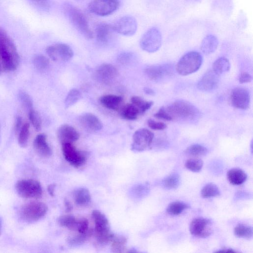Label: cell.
Masks as SVG:
<instances>
[{
	"mask_svg": "<svg viewBox=\"0 0 253 253\" xmlns=\"http://www.w3.org/2000/svg\"><path fill=\"white\" fill-rule=\"evenodd\" d=\"M64 203V206L66 208V211H70L73 208L72 205L71 204V203L67 199H65Z\"/></svg>",
	"mask_w": 253,
	"mask_h": 253,
	"instance_id": "obj_49",
	"label": "cell"
},
{
	"mask_svg": "<svg viewBox=\"0 0 253 253\" xmlns=\"http://www.w3.org/2000/svg\"><path fill=\"white\" fill-rule=\"evenodd\" d=\"M234 233L239 238L250 239L253 237V228L249 225L239 224L234 228Z\"/></svg>",
	"mask_w": 253,
	"mask_h": 253,
	"instance_id": "obj_30",
	"label": "cell"
},
{
	"mask_svg": "<svg viewBox=\"0 0 253 253\" xmlns=\"http://www.w3.org/2000/svg\"><path fill=\"white\" fill-rule=\"evenodd\" d=\"M22 118L20 116H18L16 117L14 124V131L16 134H18L20 129H21L22 126Z\"/></svg>",
	"mask_w": 253,
	"mask_h": 253,
	"instance_id": "obj_48",
	"label": "cell"
},
{
	"mask_svg": "<svg viewBox=\"0 0 253 253\" xmlns=\"http://www.w3.org/2000/svg\"><path fill=\"white\" fill-rule=\"evenodd\" d=\"M81 98L80 91L76 88L71 89L68 93L64 101L65 107L68 108L76 104Z\"/></svg>",
	"mask_w": 253,
	"mask_h": 253,
	"instance_id": "obj_37",
	"label": "cell"
},
{
	"mask_svg": "<svg viewBox=\"0 0 253 253\" xmlns=\"http://www.w3.org/2000/svg\"><path fill=\"white\" fill-rule=\"evenodd\" d=\"M95 223V234L97 241L105 244L111 241L114 235L111 232L109 221L105 215L98 210L92 212Z\"/></svg>",
	"mask_w": 253,
	"mask_h": 253,
	"instance_id": "obj_5",
	"label": "cell"
},
{
	"mask_svg": "<svg viewBox=\"0 0 253 253\" xmlns=\"http://www.w3.org/2000/svg\"><path fill=\"white\" fill-rule=\"evenodd\" d=\"M140 114L139 110L132 103L125 105L122 109V117L127 120H136Z\"/></svg>",
	"mask_w": 253,
	"mask_h": 253,
	"instance_id": "obj_27",
	"label": "cell"
},
{
	"mask_svg": "<svg viewBox=\"0 0 253 253\" xmlns=\"http://www.w3.org/2000/svg\"><path fill=\"white\" fill-rule=\"evenodd\" d=\"M143 90H144V92L148 95H154L155 94V92H154V90L149 87H144L143 89Z\"/></svg>",
	"mask_w": 253,
	"mask_h": 253,
	"instance_id": "obj_51",
	"label": "cell"
},
{
	"mask_svg": "<svg viewBox=\"0 0 253 253\" xmlns=\"http://www.w3.org/2000/svg\"><path fill=\"white\" fill-rule=\"evenodd\" d=\"M148 126L155 130H161L165 129L167 125L162 122H156L152 119H149L147 121Z\"/></svg>",
	"mask_w": 253,
	"mask_h": 253,
	"instance_id": "obj_45",
	"label": "cell"
},
{
	"mask_svg": "<svg viewBox=\"0 0 253 253\" xmlns=\"http://www.w3.org/2000/svg\"><path fill=\"white\" fill-rule=\"evenodd\" d=\"M203 58L196 51H190L185 54L176 65V72L180 75L187 76L199 70L202 65Z\"/></svg>",
	"mask_w": 253,
	"mask_h": 253,
	"instance_id": "obj_4",
	"label": "cell"
},
{
	"mask_svg": "<svg viewBox=\"0 0 253 253\" xmlns=\"http://www.w3.org/2000/svg\"><path fill=\"white\" fill-rule=\"evenodd\" d=\"M2 218L0 216V234L2 230Z\"/></svg>",
	"mask_w": 253,
	"mask_h": 253,
	"instance_id": "obj_53",
	"label": "cell"
},
{
	"mask_svg": "<svg viewBox=\"0 0 253 253\" xmlns=\"http://www.w3.org/2000/svg\"><path fill=\"white\" fill-rule=\"evenodd\" d=\"M203 161L198 158H190L188 159L185 163L186 169L194 172L200 171L203 166Z\"/></svg>",
	"mask_w": 253,
	"mask_h": 253,
	"instance_id": "obj_40",
	"label": "cell"
},
{
	"mask_svg": "<svg viewBox=\"0 0 253 253\" xmlns=\"http://www.w3.org/2000/svg\"><path fill=\"white\" fill-rule=\"evenodd\" d=\"M230 63L225 57H220L216 59L212 65V70L218 75L229 71Z\"/></svg>",
	"mask_w": 253,
	"mask_h": 253,
	"instance_id": "obj_29",
	"label": "cell"
},
{
	"mask_svg": "<svg viewBox=\"0 0 253 253\" xmlns=\"http://www.w3.org/2000/svg\"></svg>",
	"mask_w": 253,
	"mask_h": 253,
	"instance_id": "obj_56",
	"label": "cell"
},
{
	"mask_svg": "<svg viewBox=\"0 0 253 253\" xmlns=\"http://www.w3.org/2000/svg\"><path fill=\"white\" fill-rule=\"evenodd\" d=\"M15 187L17 194L24 198L39 199L42 196V186L36 180L29 179L18 180Z\"/></svg>",
	"mask_w": 253,
	"mask_h": 253,
	"instance_id": "obj_7",
	"label": "cell"
},
{
	"mask_svg": "<svg viewBox=\"0 0 253 253\" xmlns=\"http://www.w3.org/2000/svg\"><path fill=\"white\" fill-rule=\"evenodd\" d=\"M79 121L83 128L89 131H98L103 128V124L101 120L90 113L82 114L79 118Z\"/></svg>",
	"mask_w": 253,
	"mask_h": 253,
	"instance_id": "obj_19",
	"label": "cell"
},
{
	"mask_svg": "<svg viewBox=\"0 0 253 253\" xmlns=\"http://www.w3.org/2000/svg\"><path fill=\"white\" fill-rule=\"evenodd\" d=\"M63 8L65 15L80 34L87 39L93 38L87 19L79 8L69 2L63 4Z\"/></svg>",
	"mask_w": 253,
	"mask_h": 253,
	"instance_id": "obj_2",
	"label": "cell"
},
{
	"mask_svg": "<svg viewBox=\"0 0 253 253\" xmlns=\"http://www.w3.org/2000/svg\"><path fill=\"white\" fill-rule=\"evenodd\" d=\"M218 44L216 37L212 35L205 37L202 41L201 50L205 54L208 55L214 52Z\"/></svg>",
	"mask_w": 253,
	"mask_h": 253,
	"instance_id": "obj_25",
	"label": "cell"
},
{
	"mask_svg": "<svg viewBox=\"0 0 253 253\" xmlns=\"http://www.w3.org/2000/svg\"><path fill=\"white\" fill-rule=\"evenodd\" d=\"M35 67L40 71L46 69L49 65L48 59L43 55H37L33 59Z\"/></svg>",
	"mask_w": 253,
	"mask_h": 253,
	"instance_id": "obj_43",
	"label": "cell"
},
{
	"mask_svg": "<svg viewBox=\"0 0 253 253\" xmlns=\"http://www.w3.org/2000/svg\"><path fill=\"white\" fill-rule=\"evenodd\" d=\"M208 152V150L207 148L200 144L191 145L185 150L186 154L194 157L205 156Z\"/></svg>",
	"mask_w": 253,
	"mask_h": 253,
	"instance_id": "obj_38",
	"label": "cell"
},
{
	"mask_svg": "<svg viewBox=\"0 0 253 253\" xmlns=\"http://www.w3.org/2000/svg\"><path fill=\"white\" fill-rule=\"evenodd\" d=\"M189 208V206L183 202L175 201L170 203L168 205L167 211L170 215H177Z\"/></svg>",
	"mask_w": 253,
	"mask_h": 253,
	"instance_id": "obj_31",
	"label": "cell"
},
{
	"mask_svg": "<svg viewBox=\"0 0 253 253\" xmlns=\"http://www.w3.org/2000/svg\"><path fill=\"white\" fill-rule=\"evenodd\" d=\"M118 0L119 1V0Z\"/></svg>",
	"mask_w": 253,
	"mask_h": 253,
	"instance_id": "obj_57",
	"label": "cell"
},
{
	"mask_svg": "<svg viewBox=\"0 0 253 253\" xmlns=\"http://www.w3.org/2000/svg\"><path fill=\"white\" fill-rule=\"evenodd\" d=\"M227 178L231 184L239 185L246 181L247 175L243 170L240 169L233 168L228 171Z\"/></svg>",
	"mask_w": 253,
	"mask_h": 253,
	"instance_id": "obj_24",
	"label": "cell"
},
{
	"mask_svg": "<svg viewBox=\"0 0 253 253\" xmlns=\"http://www.w3.org/2000/svg\"><path fill=\"white\" fill-rule=\"evenodd\" d=\"M219 76L212 70H208L198 81L197 88L205 92H210L215 89L219 84Z\"/></svg>",
	"mask_w": 253,
	"mask_h": 253,
	"instance_id": "obj_18",
	"label": "cell"
},
{
	"mask_svg": "<svg viewBox=\"0 0 253 253\" xmlns=\"http://www.w3.org/2000/svg\"><path fill=\"white\" fill-rule=\"evenodd\" d=\"M75 203L80 206H85L91 202V195L89 191L85 188L77 189L74 194Z\"/></svg>",
	"mask_w": 253,
	"mask_h": 253,
	"instance_id": "obj_26",
	"label": "cell"
},
{
	"mask_svg": "<svg viewBox=\"0 0 253 253\" xmlns=\"http://www.w3.org/2000/svg\"><path fill=\"white\" fill-rule=\"evenodd\" d=\"M230 100L234 107L240 109H246L250 105V92L245 88L236 87L231 91Z\"/></svg>",
	"mask_w": 253,
	"mask_h": 253,
	"instance_id": "obj_16",
	"label": "cell"
},
{
	"mask_svg": "<svg viewBox=\"0 0 253 253\" xmlns=\"http://www.w3.org/2000/svg\"><path fill=\"white\" fill-rule=\"evenodd\" d=\"M18 97L24 109L28 112L33 109V103L31 96L24 91H20Z\"/></svg>",
	"mask_w": 253,
	"mask_h": 253,
	"instance_id": "obj_41",
	"label": "cell"
},
{
	"mask_svg": "<svg viewBox=\"0 0 253 253\" xmlns=\"http://www.w3.org/2000/svg\"><path fill=\"white\" fill-rule=\"evenodd\" d=\"M154 117L158 119L163 120L165 121H171L172 118L167 111L165 108L161 107L154 115Z\"/></svg>",
	"mask_w": 253,
	"mask_h": 253,
	"instance_id": "obj_46",
	"label": "cell"
},
{
	"mask_svg": "<svg viewBox=\"0 0 253 253\" xmlns=\"http://www.w3.org/2000/svg\"><path fill=\"white\" fill-rule=\"evenodd\" d=\"M62 151L65 160L73 167L79 168L85 164V155L77 150L72 143H62Z\"/></svg>",
	"mask_w": 253,
	"mask_h": 253,
	"instance_id": "obj_12",
	"label": "cell"
},
{
	"mask_svg": "<svg viewBox=\"0 0 253 253\" xmlns=\"http://www.w3.org/2000/svg\"><path fill=\"white\" fill-rule=\"evenodd\" d=\"M55 188V185L54 184H50L48 186L47 190H48L49 194L51 196H54Z\"/></svg>",
	"mask_w": 253,
	"mask_h": 253,
	"instance_id": "obj_50",
	"label": "cell"
},
{
	"mask_svg": "<svg viewBox=\"0 0 253 253\" xmlns=\"http://www.w3.org/2000/svg\"><path fill=\"white\" fill-rule=\"evenodd\" d=\"M218 187L214 183H209L205 185L201 191V195L204 198H209L220 195Z\"/></svg>",
	"mask_w": 253,
	"mask_h": 253,
	"instance_id": "obj_32",
	"label": "cell"
},
{
	"mask_svg": "<svg viewBox=\"0 0 253 253\" xmlns=\"http://www.w3.org/2000/svg\"><path fill=\"white\" fill-rule=\"evenodd\" d=\"M217 252H236L234 250L232 249H223L220 251H217Z\"/></svg>",
	"mask_w": 253,
	"mask_h": 253,
	"instance_id": "obj_52",
	"label": "cell"
},
{
	"mask_svg": "<svg viewBox=\"0 0 253 253\" xmlns=\"http://www.w3.org/2000/svg\"></svg>",
	"mask_w": 253,
	"mask_h": 253,
	"instance_id": "obj_58",
	"label": "cell"
},
{
	"mask_svg": "<svg viewBox=\"0 0 253 253\" xmlns=\"http://www.w3.org/2000/svg\"><path fill=\"white\" fill-rule=\"evenodd\" d=\"M57 137L62 143H71L77 141L80 134L78 131L73 126L67 124L60 126L57 132Z\"/></svg>",
	"mask_w": 253,
	"mask_h": 253,
	"instance_id": "obj_20",
	"label": "cell"
},
{
	"mask_svg": "<svg viewBox=\"0 0 253 253\" xmlns=\"http://www.w3.org/2000/svg\"><path fill=\"white\" fill-rule=\"evenodd\" d=\"M154 135L148 129L142 128L136 130L132 136L131 150L142 152L149 148L152 143Z\"/></svg>",
	"mask_w": 253,
	"mask_h": 253,
	"instance_id": "obj_9",
	"label": "cell"
},
{
	"mask_svg": "<svg viewBox=\"0 0 253 253\" xmlns=\"http://www.w3.org/2000/svg\"><path fill=\"white\" fill-rule=\"evenodd\" d=\"M46 52L49 57L54 61H68L74 55L72 48L64 43H58L47 46Z\"/></svg>",
	"mask_w": 253,
	"mask_h": 253,
	"instance_id": "obj_10",
	"label": "cell"
},
{
	"mask_svg": "<svg viewBox=\"0 0 253 253\" xmlns=\"http://www.w3.org/2000/svg\"><path fill=\"white\" fill-rule=\"evenodd\" d=\"M33 147L36 152L41 157L48 158L52 154V150L47 142L46 135L40 133L36 136L34 142Z\"/></svg>",
	"mask_w": 253,
	"mask_h": 253,
	"instance_id": "obj_21",
	"label": "cell"
},
{
	"mask_svg": "<svg viewBox=\"0 0 253 253\" xmlns=\"http://www.w3.org/2000/svg\"><path fill=\"white\" fill-rule=\"evenodd\" d=\"M252 80V76L247 72H242L239 77V81L241 84L250 83Z\"/></svg>",
	"mask_w": 253,
	"mask_h": 253,
	"instance_id": "obj_47",
	"label": "cell"
},
{
	"mask_svg": "<svg viewBox=\"0 0 253 253\" xmlns=\"http://www.w3.org/2000/svg\"><path fill=\"white\" fill-rule=\"evenodd\" d=\"M112 27L117 33L124 36H130L136 32L137 24L133 17L126 15L120 18Z\"/></svg>",
	"mask_w": 253,
	"mask_h": 253,
	"instance_id": "obj_14",
	"label": "cell"
},
{
	"mask_svg": "<svg viewBox=\"0 0 253 253\" xmlns=\"http://www.w3.org/2000/svg\"><path fill=\"white\" fill-rule=\"evenodd\" d=\"M30 135V125L28 123L24 124L18 133V142L22 148L27 146Z\"/></svg>",
	"mask_w": 253,
	"mask_h": 253,
	"instance_id": "obj_33",
	"label": "cell"
},
{
	"mask_svg": "<svg viewBox=\"0 0 253 253\" xmlns=\"http://www.w3.org/2000/svg\"><path fill=\"white\" fill-rule=\"evenodd\" d=\"M29 119L34 128L39 131L42 127V119L39 113L34 109L28 111Z\"/></svg>",
	"mask_w": 253,
	"mask_h": 253,
	"instance_id": "obj_42",
	"label": "cell"
},
{
	"mask_svg": "<svg viewBox=\"0 0 253 253\" xmlns=\"http://www.w3.org/2000/svg\"><path fill=\"white\" fill-rule=\"evenodd\" d=\"M58 222L62 227L70 230H76L77 219L72 215H63L59 217Z\"/></svg>",
	"mask_w": 253,
	"mask_h": 253,
	"instance_id": "obj_34",
	"label": "cell"
},
{
	"mask_svg": "<svg viewBox=\"0 0 253 253\" xmlns=\"http://www.w3.org/2000/svg\"><path fill=\"white\" fill-rule=\"evenodd\" d=\"M131 103L134 104L139 110L140 114L144 113L153 105V102L148 101L137 96L131 98Z\"/></svg>",
	"mask_w": 253,
	"mask_h": 253,
	"instance_id": "obj_36",
	"label": "cell"
},
{
	"mask_svg": "<svg viewBox=\"0 0 253 253\" xmlns=\"http://www.w3.org/2000/svg\"><path fill=\"white\" fill-rule=\"evenodd\" d=\"M114 32L112 26L105 23L98 24L95 28V37L97 42L102 45L107 44Z\"/></svg>",
	"mask_w": 253,
	"mask_h": 253,
	"instance_id": "obj_22",
	"label": "cell"
},
{
	"mask_svg": "<svg viewBox=\"0 0 253 253\" xmlns=\"http://www.w3.org/2000/svg\"><path fill=\"white\" fill-rule=\"evenodd\" d=\"M76 230L79 233H85L88 230V221L85 217H82L77 219Z\"/></svg>",
	"mask_w": 253,
	"mask_h": 253,
	"instance_id": "obj_44",
	"label": "cell"
},
{
	"mask_svg": "<svg viewBox=\"0 0 253 253\" xmlns=\"http://www.w3.org/2000/svg\"><path fill=\"white\" fill-rule=\"evenodd\" d=\"M162 38L160 31L153 27L147 31L142 36L140 41L141 48L149 53L157 51L160 48Z\"/></svg>",
	"mask_w": 253,
	"mask_h": 253,
	"instance_id": "obj_8",
	"label": "cell"
},
{
	"mask_svg": "<svg viewBox=\"0 0 253 253\" xmlns=\"http://www.w3.org/2000/svg\"><path fill=\"white\" fill-rule=\"evenodd\" d=\"M0 72H1V65H0Z\"/></svg>",
	"mask_w": 253,
	"mask_h": 253,
	"instance_id": "obj_54",
	"label": "cell"
},
{
	"mask_svg": "<svg viewBox=\"0 0 253 253\" xmlns=\"http://www.w3.org/2000/svg\"><path fill=\"white\" fill-rule=\"evenodd\" d=\"M172 120L190 121L196 119L199 115L198 109L189 102L178 100L166 108Z\"/></svg>",
	"mask_w": 253,
	"mask_h": 253,
	"instance_id": "obj_3",
	"label": "cell"
},
{
	"mask_svg": "<svg viewBox=\"0 0 253 253\" xmlns=\"http://www.w3.org/2000/svg\"><path fill=\"white\" fill-rule=\"evenodd\" d=\"M189 231L192 235L200 238H206L212 232V223L207 218L198 217L191 222Z\"/></svg>",
	"mask_w": 253,
	"mask_h": 253,
	"instance_id": "obj_13",
	"label": "cell"
},
{
	"mask_svg": "<svg viewBox=\"0 0 253 253\" xmlns=\"http://www.w3.org/2000/svg\"><path fill=\"white\" fill-rule=\"evenodd\" d=\"M91 231H88L85 233H79L72 236H70L67 242L71 246H78L83 244L91 234Z\"/></svg>",
	"mask_w": 253,
	"mask_h": 253,
	"instance_id": "obj_39",
	"label": "cell"
},
{
	"mask_svg": "<svg viewBox=\"0 0 253 253\" xmlns=\"http://www.w3.org/2000/svg\"><path fill=\"white\" fill-rule=\"evenodd\" d=\"M111 242V250L113 253H123L126 249L127 239L123 236L114 235Z\"/></svg>",
	"mask_w": 253,
	"mask_h": 253,
	"instance_id": "obj_28",
	"label": "cell"
},
{
	"mask_svg": "<svg viewBox=\"0 0 253 253\" xmlns=\"http://www.w3.org/2000/svg\"><path fill=\"white\" fill-rule=\"evenodd\" d=\"M172 66L169 64L154 65L144 69L146 76L151 80L160 81L173 73Z\"/></svg>",
	"mask_w": 253,
	"mask_h": 253,
	"instance_id": "obj_17",
	"label": "cell"
},
{
	"mask_svg": "<svg viewBox=\"0 0 253 253\" xmlns=\"http://www.w3.org/2000/svg\"><path fill=\"white\" fill-rule=\"evenodd\" d=\"M0 60L4 70L13 71L19 64L16 47L6 32L0 27Z\"/></svg>",
	"mask_w": 253,
	"mask_h": 253,
	"instance_id": "obj_1",
	"label": "cell"
},
{
	"mask_svg": "<svg viewBox=\"0 0 253 253\" xmlns=\"http://www.w3.org/2000/svg\"><path fill=\"white\" fill-rule=\"evenodd\" d=\"M123 97L114 94H107L102 96L99 98L100 103L105 108L116 110L123 101Z\"/></svg>",
	"mask_w": 253,
	"mask_h": 253,
	"instance_id": "obj_23",
	"label": "cell"
},
{
	"mask_svg": "<svg viewBox=\"0 0 253 253\" xmlns=\"http://www.w3.org/2000/svg\"><path fill=\"white\" fill-rule=\"evenodd\" d=\"M119 6V1L116 0H94L88 6L89 10L99 16L109 15L115 12Z\"/></svg>",
	"mask_w": 253,
	"mask_h": 253,
	"instance_id": "obj_11",
	"label": "cell"
},
{
	"mask_svg": "<svg viewBox=\"0 0 253 253\" xmlns=\"http://www.w3.org/2000/svg\"><path fill=\"white\" fill-rule=\"evenodd\" d=\"M46 205L39 201H32L22 206L19 211L20 218L27 222H33L42 218L46 213Z\"/></svg>",
	"mask_w": 253,
	"mask_h": 253,
	"instance_id": "obj_6",
	"label": "cell"
},
{
	"mask_svg": "<svg viewBox=\"0 0 253 253\" xmlns=\"http://www.w3.org/2000/svg\"><path fill=\"white\" fill-rule=\"evenodd\" d=\"M118 74V70L114 65L104 63L97 68L94 73V77L98 82L109 84L117 77Z\"/></svg>",
	"mask_w": 253,
	"mask_h": 253,
	"instance_id": "obj_15",
	"label": "cell"
},
{
	"mask_svg": "<svg viewBox=\"0 0 253 253\" xmlns=\"http://www.w3.org/2000/svg\"><path fill=\"white\" fill-rule=\"evenodd\" d=\"M180 184V178L177 173H173L167 176L163 181L164 187L167 189L177 188Z\"/></svg>",
	"mask_w": 253,
	"mask_h": 253,
	"instance_id": "obj_35",
	"label": "cell"
},
{
	"mask_svg": "<svg viewBox=\"0 0 253 253\" xmlns=\"http://www.w3.org/2000/svg\"></svg>",
	"mask_w": 253,
	"mask_h": 253,
	"instance_id": "obj_55",
	"label": "cell"
}]
</instances>
